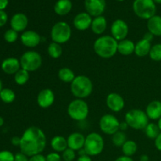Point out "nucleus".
<instances>
[{"instance_id":"f257e3e1","label":"nucleus","mask_w":161,"mask_h":161,"mask_svg":"<svg viewBox=\"0 0 161 161\" xmlns=\"http://www.w3.org/2000/svg\"><path fill=\"white\" fill-rule=\"evenodd\" d=\"M20 138V152L28 157L42 153L47 146V137L39 127H28Z\"/></svg>"},{"instance_id":"f03ea898","label":"nucleus","mask_w":161,"mask_h":161,"mask_svg":"<svg viewBox=\"0 0 161 161\" xmlns=\"http://www.w3.org/2000/svg\"><path fill=\"white\" fill-rule=\"evenodd\" d=\"M118 41L112 36H103L97 38L94 42V50L96 54L104 59L113 58L117 53Z\"/></svg>"},{"instance_id":"7ed1b4c3","label":"nucleus","mask_w":161,"mask_h":161,"mask_svg":"<svg viewBox=\"0 0 161 161\" xmlns=\"http://www.w3.org/2000/svg\"><path fill=\"white\" fill-rule=\"evenodd\" d=\"M93 89L92 81L86 75H77L71 83V92L76 98L84 99L89 97L92 94Z\"/></svg>"},{"instance_id":"20e7f679","label":"nucleus","mask_w":161,"mask_h":161,"mask_svg":"<svg viewBox=\"0 0 161 161\" xmlns=\"http://www.w3.org/2000/svg\"><path fill=\"white\" fill-rule=\"evenodd\" d=\"M125 122L128 127L135 130H144L149 124V119L146 112L141 109L129 110L125 115Z\"/></svg>"},{"instance_id":"39448f33","label":"nucleus","mask_w":161,"mask_h":161,"mask_svg":"<svg viewBox=\"0 0 161 161\" xmlns=\"http://www.w3.org/2000/svg\"><path fill=\"white\" fill-rule=\"evenodd\" d=\"M67 112L71 119L82 122L85 120L89 115V106L83 99L75 98L69 103Z\"/></svg>"},{"instance_id":"423d86ee","label":"nucleus","mask_w":161,"mask_h":161,"mask_svg":"<svg viewBox=\"0 0 161 161\" xmlns=\"http://www.w3.org/2000/svg\"><path fill=\"white\" fill-rule=\"evenodd\" d=\"M105 147V142L102 135L96 132L90 133L85 138L83 149L90 157H95L102 153Z\"/></svg>"},{"instance_id":"0eeeda50","label":"nucleus","mask_w":161,"mask_h":161,"mask_svg":"<svg viewBox=\"0 0 161 161\" xmlns=\"http://www.w3.org/2000/svg\"><path fill=\"white\" fill-rule=\"evenodd\" d=\"M133 10L139 18L148 20L156 15L157 6L153 0H135Z\"/></svg>"},{"instance_id":"6e6552de","label":"nucleus","mask_w":161,"mask_h":161,"mask_svg":"<svg viewBox=\"0 0 161 161\" xmlns=\"http://www.w3.org/2000/svg\"><path fill=\"white\" fill-rule=\"evenodd\" d=\"M71 36H72V28L67 22H57L53 25L50 31V37L52 41L61 45L69 41Z\"/></svg>"},{"instance_id":"1a4fd4ad","label":"nucleus","mask_w":161,"mask_h":161,"mask_svg":"<svg viewBox=\"0 0 161 161\" xmlns=\"http://www.w3.org/2000/svg\"><path fill=\"white\" fill-rule=\"evenodd\" d=\"M20 67L28 72H35L41 67L42 58L40 53L34 50L25 52L20 58Z\"/></svg>"},{"instance_id":"9d476101","label":"nucleus","mask_w":161,"mask_h":161,"mask_svg":"<svg viewBox=\"0 0 161 161\" xmlns=\"http://www.w3.org/2000/svg\"><path fill=\"white\" fill-rule=\"evenodd\" d=\"M119 119L113 114H105L101 117L99 120V127L103 133L108 135H114L119 130Z\"/></svg>"},{"instance_id":"9b49d317","label":"nucleus","mask_w":161,"mask_h":161,"mask_svg":"<svg viewBox=\"0 0 161 161\" xmlns=\"http://www.w3.org/2000/svg\"><path fill=\"white\" fill-rule=\"evenodd\" d=\"M110 31L112 36L119 42L127 38L129 32V27L124 20L117 19L113 22Z\"/></svg>"},{"instance_id":"f8f14e48","label":"nucleus","mask_w":161,"mask_h":161,"mask_svg":"<svg viewBox=\"0 0 161 161\" xmlns=\"http://www.w3.org/2000/svg\"><path fill=\"white\" fill-rule=\"evenodd\" d=\"M84 7L86 12L91 17H97L102 16L106 8L105 0H85Z\"/></svg>"},{"instance_id":"ddd939ff","label":"nucleus","mask_w":161,"mask_h":161,"mask_svg":"<svg viewBox=\"0 0 161 161\" xmlns=\"http://www.w3.org/2000/svg\"><path fill=\"white\" fill-rule=\"evenodd\" d=\"M41 36L39 33L33 30H27L22 32L20 36V42L28 48L36 47L41 42Z\"/></svg>"},{"instance_id":"4468645a","label":"nucleus","mask_w":161,"mask_h":161,"mask_svg":"<svg viewBox=\"0 0 161 161\" xmlns=\"http://www.w3.org/2000/svg\"><path fill=\"white\" fill-rule=\"evenodd\" d=\"M106 105L108 108L114 113H118L123 110L125 106L124 99L118 93H110L106 97Z\"/></svg>"},{"instance_id":"2eb2a0df","label":"nucleus","mask_w":161,"mask_h":161,"mask_svg":"<svg viewBox=\"0 0 161 161\" xmlns=\"http://www.w3.org/2000/svg\"><path fill=\"white\" fill-rule=\"evenodd\" d=\"M55 100V94L49 88L42 90L37 96V104L42 108H47L51 106Z\"/></svg>"},{"instance_id":"dca6fc26","label":"nucleus","mask_w":161,"mask_h":161,"mask_svg":"<svg viewBox=\"0 0 161 161\" xmlns=\"http://www.w3.org/2000/svg\"><path fill=\"white\" fill-rule=\"evenodd\" d=\"M93 18L86 12H81L73 19V25L79 31H86L91 28Z\"/></svg>"},{"instance_id":"f3484780","label":"nucleus","mask_w":161,"mask_h":161,"mask_svg":"<svg viewBox=\"0 0 161 161\" xmlns=\"http://www.w3.org/2000/svg\"><path fill=\"white\" fill-rule=\"evenodd\" d=\"M28 25V17L23 13H17L12 17L10 20V26L12 29L17 32H23Z\"/></svg>"},{"instance_id":"a211bd4d","label":"nucleus","mask_w":161,"mask_h":161,"mask_svg":"<svg viewBox=\"0 0 161 161\" xmlns=\"http://www.w3.org/2000/svg\"><path fill=\"white\" fill-rule=\"evenodd\" d=\"M86 137L80 132L72 133L67 138L68 147L74 151H79L84 146Z\"/></svg>"},{"instance_id":"6ab92c4d","label":"nucleus","mask_w":161,"mask_h":161,"mask_svg":"<svg viewBox=\"0 0 161 161\" xmlns=\"http://www.w3.org/2000/svg\"><path fill=\"white\" fill-rule=\"evenodd\" d=\"M2 70L8 75H15L20 69V60L15 58H9L5 59L1 64Z\"/></svg>"},{"instance_id":"aec40b11","label":"nucleus","mask_w":161,"mask_h":161,"mask_svg":"<svg viewBox=\"0 0 161 161\" xmlns=\"http://www.w3.org/2000/svg\"><path fill=\"white\" fill-rule=\"evenodd\" d=\"M146 113L149 119L158 120L161 117V102L153 100L149 102L146 108Z\"/></svg>"},{"instance_id":"412c9836","label":"nucleus","mask_w":161,"mask_h":161,"mask_svg":"<svg viewBox=\"0 0 161 161\" xmlns=\"http://www.w3.org/2000/svg\"><path fill=\"white\" fill-rule=\"evenodd\" d=\"M135 43L130 39H125L118 42L117 51L124 56H129L135 53Z\"/></svg>"},{"instance_id":"4be33fe9","label":"nucleus","mask_w":161,"mask_h":161,"mask_svg":"<svg viewBox=\"0 0 161 161\" xmlns=\"http://www.w3.org/2000/svg\"><path fill=\"white\" fill-rule=\"evenodd\" d=\"M91 31L95 35H102L107 28V20L104 16L94 17L91 23Z\"/></svg>"},{"instance_id":"5701e85b","label":"nucleus","mask_w":161,"mask_h":161,"mask_svg":"<svg viewBox=\"0 0 161 161\" xmlns=\"http://www.w3.org/2000/svg\"><path fill=\"white\" fill-rule=\"evenodd\" d=\"M151 47H152V45H151L150 42L144 39H142L135 43V53L136 54V56L139 57V58H144L149 54Z\"/></svg>"},{"instance_id":"b1692460","label":"nucleus","mask_w":161,"mask_h":161,"mask_svg":"<svg viewBox=\"0 0 161 161\" xmlns=\"http://www.w3.org/2000/svg\"><path fill=\"white\" fill-rule=\"evenodd\" d=\"M148 31L154 36H161V16L155 15L147 21Z\"/></svg>"},{"instance_id":"393cba45","label":"nucleus","mask_w":161,"mask_h":161,"mask_svg":"<svg viewBox=\"0 0 161 161\" xmlns=\"http://www.w3.org/2000/svg\"><path fill=\"white\" fill-rule=\"evenodd\" d=\"M50 146L53 152L63 153L66 149H68L67 138L61 135H56L50 141Z\"/></svg>"},{"instance_id":"a878e982","label":"nucleus","mask_w":161,"mask_h":161,"mask_svg":"<svg viewBox=\"0 0 161 161\" xmlns=\"http://www.w3.org/2000/svg\"><path fill=\"white\" fill-rule=\"evenodd\" d=\"M72 9V3L71 0H58L55 3L54 12L59 16H65L70 13Z\"/></svg>"},{"instance_id":"bb28decb","label":"nucleus","mask_w":161,"mask_h":161,"mask_svg":"<svg viewBox=\"0 0 161 161\" xmlns=\"http://www.w3.org/2000/svg\"><path fill=\"white\" fill-rule=\"evenodd\" d=\"M58 78L65 83H71L75 78V73L71 69L67 67L61 68L58 72Z\"/></svg>"},{"instance_id":"cd10ccee","label":"nucleus","mask_w":161,"mask_h":161,"mask_svg":"<svg viewBox=\"0 0 161 161\" xmlns=\"http://www.w3.org/2000/svg\"><path fill=\"white\" fill-rule=\"evenodd\" d=\"M121 148H122V152L124 156L131 157L132 156L136 153L137 150H138V145L135 141L127 140Z\"/></svg>"},{"instance_id":"c85d7f7f","label":"nucleus","mask_w":161,"mask_h":161,"mask_svg":"<svg viewBox=\"0 0 161 161\" xmlns=\"http://www.w3.org/2000/svg\"><path fill=\"white\" fill-rule=\"evenodd\" d=\"M47 53L50 58L53 59H58L62 55L63 50L61 44L56 43L54 42H52L49 44L47 47Z\"/></svg>"},{"instance_id":"c756f323","label":"nucleus","mask_w":161,"mask_h":161,"mask_svg":"<svg viewBox=\"0 0 161 161\" xmlns=\"http://www.w3.org/2000/svg\"><path fill=\"white\" fill-rule=\"evenodd\" d=\"M144 130L146 137L149 139L153 140H155L161 132L158 125L157 124H154V123H149Z\"/></svg>"},{"instance_id":"7c9ffc66","label":"nucleus","mask_w":161,"mask_h":161,"mask_svg":"<svg viewBox=\"0 0 161 161\" xmlns=\"http://www.w3.org/2000/svg\"><path fill=\"white\" fill-rule=\"evenodd\" d=\"M30 75L29 72L25 70V69H20L17 73L14 75V81L17 85H25V83H28L29 80Z\"/></svg>"},{"instance_id":"2f4dec72","label":"nucleus","mask_w":161,"mask_h":161,"mask_svg":"<svg viewBox=\"0 0 161 161\" xmlns=\"http://www.w3.org/2000/svg\"><path fill=\"white\" fill-rule=\"evenodd\" d=\"M16 98V94L13 90L9 88H3L0 92V99L4 103L9 104L12 103Z\"/></svg>"},{"instance_id":"473e14b6","label":"nucleus","mask_w":161,"mask_h":161,"mask_svg":"<svg viewBox=\"0 0 161 161\" xmlns=\"http://www.w3.org/2000/svg\"><path fill=\"white\" fill-rule=\"evenodd\" d=\"M127 141V135L122 130H118L112 137V142L116 147H122Z\"/></svg>"},{"instance_id":"72a5a7b5","label":"nucleus","mask_w":161,"mask_h":161,"mask_svg":"<svg viewBox=\"0 0 161 161\" xmlns=\"http://www.w3.org/2000/svg\"><path fill=\"white\" fill-rule=\"evenodd\" d=\"M149 56L154 61H161V43H157L152 46Z\"/></svg>"},{"instance_id":"f704fd0d","label":"nucleus","mask_w":161,"mask_h":161,"mask_svg":"<svg viewBox=\"0 0 161 161\" xmlns=\"http://www.w3.org/2000/svg\"><path fill=\"white\" fill-rule=\"evenodd\" d=\"M17 39H18V32L14 31L12 28L6 30V32L4 33V39L9 43L16 42Z\"/></svg>"},{"instance_id":"c9c22d12","label":"nucleus","mask_w":161,"mask_h":161,"mask_svg":"<svg viewBox=\"0 0 161 161\" xmlns=\"http://www.w3.org/2000/svg\"><path fill=\"white\" fill-rule=\"evenodd\" d=\"M61 157L64 161H74L76 157V153H75V151L68 148L62 153Z\"/></svg>"},{"instance_id":"e433bc0d","label":"nucleus","mask_w":161,"mask_h":161,"mask_svg":"<svg viewBox=\"0 0 161 161\" xmlns=\"http://www.w3.org/2000/svg\"><path fill=\"white\" fill-rule=\"evenodd\" d=\"M14 158L15 155H14L10 151H0V161H14Z\"/></svg>"},{"instance_id":"4c0bfd02","label":"nucleus","mask_w":161,"mask_h":161,"mask_svg":"<svg viewBox=\"0 0 161 161\" xmlns=\"http://www.w3.org/2000/svg\"><path fill=\"white\" fill-rule=\"evenodd\" d=\"M46 160L47 161H61L62 157H61V155H60L59 153L52 152L46 156Z\"/></svg>"},{"instance_id":"58836bf2","label":"nucleus","mask_w":161,"mask_h":161,"mask_svg":"<svg viewBox=\"0 0 161 161\" xmlns=\"http://www.w3.org/2000/svg\"><path fill=\"white\" fill-rule=\"evenodd\" d=\"M8 20V15L4 10H0V28L4 26Z\"/></svg>"},{"instance_id":"ea45409f","label":"nucleus","mask_w":161,"mask_h":161,"mask_svg":"<svg viewBox=\"0 0 161 161\" xmlns=\"http://www.w3.org/2000/svg\"><path fill=\"white\" fill-rule=\"evenodd\" d=\"M14 161H29V158L28 156L25 154L20 153H17L15 155V158H14Z\"/></svg>"},{"instance_id":"a19ab883","label":"nucleus","mask_w":161,"mask_h":161,"mask_svg":"<svg viewBox=\"0 0 161 161\" xmlns=\"http://www.w3.org/2000/svg\"><path fill=\"white\" fill-rule=\"evenodd\" d=\"M29 161H47V160H46L45 156H43L42 153H40L29 157Z\"/></svg>"},{"instance_id":"79ce46f5","label":"nucleus","mask_w":161,"mask_h":161,"mask_svg":"<svg viewBox=\"0 0 161 161\" xmlns=\"http://www.w3.org/2000/svg\"><path fill=\"white\" fill-rule=\"evenodd\" d=\"M154 142H155V146L157 150L161 152V132L160 133V135L157 137V138L154 140Z\"/></svg>"},{"instance_id":"37998d69","label":"nucleus","mask_w":161,"mask_h":161,"mask_svg":"<svg viewBox=\"0 0 161 161\" xmlns=\"http://www.w3.org/2000/svg\"><path fill=\"white\" fill-rule=\"evenodd\" d=\"M20 140H21L20 137L14 136V137H13L12 139H11V143H12L13 146H20Z\"/></svg>"},{"instance_id":"c03bdc74","label":"nucleus","mask_w":161,"mask_h":161,"mask_svg":"<svg viewBox=\"0 0 161 161\" xmlns=\"http://www.w3.org/2000/svg\"><path fill=\"white\" fill-rule=\"evenodd\" d=\"M153 38H154L153 35L152 33L149 32V31H148V32L145 33V35H144V36H143L142 39H146V40L149 41V42H151L153 41Z\"/></svg>"},{"instance_id":"a18cd8bd","label":"nucleus","mask_w":161,"mask_h":161,"mask_svg":"<svg viewBox=\"0 0 161 161\" xmlns=\"http://www.w3.org/2000/svg\"><path fill=\"white\" fill-rule=\"evenodd\" d=\"M9 5V0H0V10H4Z\"/></svg>"},{"instance_id":"49530a36","label":"nucleus","mask_w":161,"mask_h":161,"mask_svg":"<svg viewBox=\"0 0 161 161\" xmlns=\"http://www.w3.org/2000/svg\"><path fill=\"white\" fill-rule=\"evenodd\" d=\"M76 161H92L91 160V157L88 155H84V156H79V157L77 158Z\"/></svg>"},{"instance_id":"de8ad7c7","label":"nucleus","mask_w":161,"mask_h":161,"mask_svg":"<svg viewBox=\"0 0 161 161\" xmlns=\"http://www.w3.org/2000/svg\"><path fill=\"white\" fill-rule=\"evenodd\" d=\"M115 161H134L133 159L130 157H126V156H121L116 158Z\"/></svg>"},{"instance_id":"09e8293b","label":"nucleus","mask_w":161,"mask_h":161,"mask_svg":"<svg viewBox=\"0 0 161 161\" xmlns=\"http://www.w3.org/2000/svg\"><path fill=\"white\" fill-rule=\"evenodd\" d=\"M127 127H128V125H127V124L125 122V121H124V122L120 123V124H119V130L124 131V130H127Z\"/></svg>"},{"instance_id":"8fccbe9b","label":"nucleus","mask_w":161,"mask_h":161,"mask_svg":"<svg viewBox=\"0 0 161 161\" xmlns=\"http://www.w3.org/2000/svg\"><path fill=\"white\" fill-rule=\"evenodd\" d=\"M140 161H149V156L146 155V154H142L140 157Z\"/></svg>"},{"instance_id":"3c124183","label":"nucleus","mask_w":161,"mask_h":161,"mask_svg":"<svg viewBox=\"0 0 161 161\" xmlns=\"http://www.w3.org/2000/svg\"><path fill=\"white\" fill-rule=\"evenodd\" d=\"M78 154H79V156L87 155V154H86V151H85V149H83H83H80V150L78 151Z\"/></svg>"},{"instance_id":"603ef678","label":"nucleus","mask_w":161,"mask_h":161,"mask_svg":"<svg viewBox=\"0 0 161 161\" xmlns=\"http://www.w3.org/2000/svg\"><path fill=\"white\" fill-rule=\"evenodd\" d=\"M3 124H4V119H3L2 116H0V127H2Z\"/></svg>"},{"instance_id":"864d4df0","label":"nucleus","mask_w":161,"mask_h":161,"mask_svg":"<svg viewBox=\"0 0 161 161\" xmlns=\"http://www.w3.org/2000/svg\"><path fill=\"white\" fill-rule=\"evenodd\" d=\"M157 125H158L159 128H160V130H161V117L158 119V123H157Z\"/></svg>"},{"instance_id":"5fc2aeb1","label":"nucleus","mask_w":161,"mask_h":161,"mask_svg":"<svg viewBox=\"0 0 161 161\" xmlns=\"http://www.w3.org/2000/svg\"><path fill=\"white\" fill-rule=\"evenodd\" d=\"M153 2L157 4H161V0H153Z\"/></svg>"},{"instance_id":"6e6d98bb","label":"nucleus","mask_w":161,"mask_h":161,"mask_svg":"<svg viewBox=\"0 0 161 161\" xmlns=\"http://www.w3.org/2000/svg\"><path fill=\"white\" fill-rule=\"evenodd\" d=\"M2 90H3V83H2L1 80H0V92H1Z\"/></svg>"},{"instance_id":"4d7b16f0","label":"nucleus","mask_w":161,"mask_h":161,"mask_svg":"<svg viewBox=\"0 0 161 161\" xmlns=\"http://www.w3.org/2000/svg\"><path fill=\"white\" fill-rule=\"evenodd\" d=\"M116 1H118V2H123V1H124V0H116Z\"/></svg>"}]
</instances>
